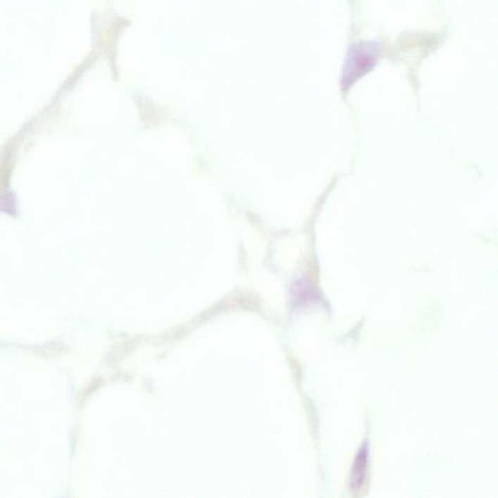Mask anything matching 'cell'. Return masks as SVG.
Instances as JSON below:
<instances>
[{"label": "cell", "instance_id": "obj_1", "mask_svg": "<svg viewBox=\"0 0 498 498\" xmlns=\"http://www.w3.org/2000/svg\"><path fill=\"white\" fill-rule=\"evenodd\" d=\"M378 48L374 43L362 42L352 45L344 61L342 87L349 88L376 65Z\"/></svg>", "mask_w": 498, "mask_h": 498}, {"label": "cell", "instance_id": "obj_2", "mask_svg": "<svg viewBox=\"0 0 498 498\" xmlns=\"http://www.w3.org/2000/svg\"><path fill=\"white\" fill-rule=\"evenodd\" d=\"M368 462H369V449L366 444H364L357 453L356 461L352 466L349 484L354 492L363 487L367 476Z\"/></svg>", "mask_w": 498, "mask_h": 498}, {"label": "cell", "instance_id": "obj_3", "mask_svg": "<svg viewBox=\"0 0 498 498\" xmlns=\"http://www.w3.org/2000/svg\"><path fill=\"white\" fill-rule=\"evenodd\" d=\"M15 206H15L14 197L9 195V194L0 196V211L14 214L16 211Z\"/></svg>", "mask_w": 498, "mask_h": 498}]
</instances>
